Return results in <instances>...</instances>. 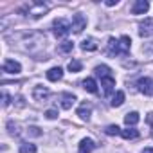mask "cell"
<instances>
[{
    "mask_svg": "<svg viewBox=\"0 0 153 153\" xmlns=\"http://www.w3.org/2000/svg\"><path fill=\"white\" fill-rule=\"evenodd\" d=\"M15 38H16V47L29 54H36L38 51H42L45 47V34L40 31L18 33V34H15Z\"/></svg>",
    "mask_w": 153,
    "mask_h": 153,
    "instance_id": "6da1fadb",
    "label": "cell"
},
{
    "mask_svg": "<svg viewBox=\"0 0 153 153\" xmlns=\"http://www.w3.org/2000/svg\"><path fill=\"white\" fill-rule=\"evenodd\" d=\"M22 11H25V13H27V16L31 15V18H40V16H43V15L49 11V6H47V4H43V2H33V4L25 6Z\"/></svg>",
    "mask_w": 153,
    "mask_h": 153,
    "instance_id": "7a4b0ae2",
    "label": "cell"
},
{
    "mask_svg": "<svg viewBox=\"0 0 153 153\" xmlns=\"http://www.w3.org/2000/svg\"><path fill=\"white\" fill-rule=\"evenodd\" d=\"M70 29H72V24H70L68 20H65V18H56V20L52 22V31H54L56 38L67 36V34L70 33Z\"/></svg>",
    "mask_w": 153,
    "mask_h": 153,
    "instance_id": "3957f363",
    "label": "cell"
},
{
    "mask_svg": "<svg viewBox=\"0 0 153 153\" xmlns=\"http://www.w3.org/2000/svg\"><path fill=\"white\" fill-rule=\"evenodd\" d=\"M137 90L144 96H151L153 94V81L149 78H140L137 81Z\"/></svg>",
    "mask_w": 153,
    "mask_h": 153,
    "instance_id": "277c9868",
    "label": "cell"
},
{
    "mask_svg": "<svg viewBox=\"0 0 153 153\" xmlns=\"http://www.w3.org/2000/svg\"><path fill=\"white\" fill-rule=\"evenodd\" d=\"M139 34H140L142 38L153 36V20H151V18H144V20L139 24Z\"/></svg>",
    "mask_w": 153,
    "mask_h": 153,
    "instance_id": "5b68a950",
    "label": "cell"
},
{
    "mask_svg": "<svg viewBox=\"0 0 153 153\" xmlns=\"http://www.w3.org/2000/svg\"><path fill=\"white\" fill-rule=\"evenodd\" d=\"M85 27H87V18H85L81 13H78V15H74V16H72V31H74L76 34L83 33Z\"/></svg>",
    "mask_w": 153,
    "mask_h": 153,
    "instance_id": "8992f818",
    "label": "cell"
},
{
    "mask_svg": "<svg viewBox=\"0 0 153 153\" xmlns=\"http://www.w3.org/2000/svg\"><path fill=\"white\" fill-rule=\"evenodd\" d=\"M49 96H51V90H49V87L36 85V87L33 88V97H34V101H45Z\"/></svg>",
    "mask_w": 153,
    "mask_h": 153,
    "instance_id": "52a82bcc",
    "label": "cell"
},
{
    "mask_svg": "<svg viewBox=\"0 0 153 153\" xmlns=\"http://www.w3.org/2000/svg\"><path fill=\"white\" fill-rule=\"evenodd\" d=\"M2 70L7 72V74H20L22 72V65L15 59H6L4 65H2Z\"/></svg>",
    "mask_w": 153,
    "mask_h": 153,
    "instance_id": "ba28073f",
    "label": "cell"
},
{
    "mask_svg": "<svg viewBox=\"0 0 153 153\" xmlns=\"http://www.w3.org/2000/svg\"><path fill=\"white\" fill-rule=\"evenodd\" d=\"M149 9V2L148 0H135L131 6V15H144Z\"/></svg>",
    "mask_w": 153,
    "mask_h": 153,
    "instance_id": "9c48e42d",
    "label": "cell"
},
{
    "mask_svg": "<svg viewBox=\"0 0 153 153\" xmlns=\"http://www.w3.org/2000/svg\"><path fill=\"white\" fill-rule=\"evenodd\" d=\"M59 99H61V108H63V110H70L72 105L76 103V96L70 94V92H63V94L59 96Z\"/></svg>",
    "mask_w": 153,
    "mask_h": 153,
    "instance_id": "30bf717a",
    "label": "cell"
},
{
    "mask_svg": "<svg viewBox=\"0 0 153 153\" xmlns=\"http://www.w3.org/2000/svg\"><path fill=\"white\" fill-rule=\"evenodd\" d=\"M76 114L79 115V119H81V121H87V123H88V121H90V114H92V106H90L88 103H81Z\"/></svg>",
    "mask_w": 153,
    "mask_h": 153,
    "instance_id": "8fae6325",
    "label": "cell"
},
{
    "mask_svg": "<svg viewBox=\"0 0 153 153\" xmlns=\"http://www.w3.org/2000/svg\"><path fill=\"white\" fill-rule=\"evenodd\" d=\"M94 148H96V142L92 140V139H83L81 142H79V146H78V153H92L94 151Z\"/></svg>",
    "mask_w": 153,
    "mask_h": 153,
    "instance_id": "7c38bea8",
    "label": "cell"
},
{
    "mask_svg": "<svg viewBox=\"0 0 153 153\" xmlns=\"http://www.w3.org/2000/svg\"><path fill=\"white\" fill-rule=\"evenodd\" d=\"M101 87H103V92L108 96L115 88V78H114V76H106V78H103L101 79Z\"/></svg>",
    "mask_w": 153,
    "mask_h": 153,
    "instance_id": "4fadbf2b",
    "label": "cell"
},
{
    "mask_svg": "<svg viewBox=\"0 0 153 153\" xmlns=\"http://www.w3.org/2000/svg\"><path fill=\"white\" fill-rule=\"evenodd\" d=\"M45 76H47L49 81H59V79L63 78V68H61V67H52V68L47 70Z\"/></svg>",
    "mask_w": 153,
    "mask_h": 153,
    "instance_id": "5bb4252c",
    "label": "cell"
},
{
    "mask_svg": "<svg viewBox=\"0 0 153 153\" xmlns=\"http://www.w3.org/2000/svg\"><path fill=\"white\" fill-rule=\"evenodd\" d=\"M81 49L87 51V52H94V51L99 49V42L96 38H87V40L81 42Z\"/></svg>",
    "mask_w": 153,
    "mask_h": 153,
    "instance_id": "9a60e30c",
    "label": "cell"
},
{
    "mask_svg": "<svg viewBox=\"0 0 153 153\" xmlns=\"http://www.w3.org/2000/svg\"><path fill=\"white\" fill-rule=\"evenodd\" d=\"M106 54L108 56H119V40L115 38H108V45H106Z\"/></svg>",
    "mask_w": 153,
    "mask_h": 153,
    "instance_id": "2e32d148",
    "label": "cell"
},
{
    "mask_svg": "<svg viewBox=\"0 0 153 153\" xmlns=\"http://www.w3.org/2000/svg\"><path fill=\"white\" fill-rule=\"evenodd\" d=\"M130 45H131V40H130V36H121L119 38V52L121 54H128L130 52Z\"/></svg>",
    "mask_w": 153,
    "mask_h": 153,
    "instance_id": "e0dca14e",
    "label": "cell"
},
{
    "mask_svg": "<svg viewBox=\"0 0 153 153\" xmlns=\"http://www.w3.org/2000/svg\"><path fill=\"white\" fill-rule=\"evenodd\" d=\"M139 121H140V115H139L137 112H128V114L124 115V124H126L128 128H130V126L133 128Z\"/></svg>",
    "mask_w": 153,
    "mask_h": 153,
    "instance_id": "ac0fdd59",
    "label": "cell"
},
{
    "mask_svg": "<svg viewBox=\"0 0 153 153\" xmlns=\"http://www.w3.org/2000/svg\"><path fill=\"white\" fill-rule=\"evenodd\" d=\"M83 88L87 92H90V94H97V83H96V79L94 78H87L83 81Z\"/></svg>",
    "mask_w": 153,
    "mask_h": 153,
    "instance_id": "d6986e66",
    "label": "cell"
},
{
    "mask_svg": "<svg viewBox=\"0 0 153 153\" xmlns=\"http://www.w3.org/2000/svg\"><path fill=\"white\" fill-rule=\"evenodd\" d=\"M94 72H96L97 78H101V79H103V78H106V76H112V74H110L112 70H110V67H108V65H97V67L94 68Z\"/></svg>",
    "mask_w": 153,
    "mask_h": 153,
    "instance_id": "ffe728a7",
    "label": "cell"
},
{
    "mask_svg": "<svg viewBox=\"0 0 153 153\" xmlns=\"http://www.w3.org/2000/svg\"><path fill=\"white\" fill-rule=\"evenodd\" d=\"M124 97H126V96H124V92H123V90H117V92H115V96L112 97V106H114V108H119V106L124 103Z\"/></svg>",
    "mask_w": 153,
    "mask_h": 153,
    "instance_id": "44dd1931",
    "label": "cell"
},
{
    "mask_svg": "<svg viewBox=\"0 0 153 153\" xmlns=\"http://www.w3.org/2000/svg\"><path fill=\"white\" fill-rule=\"evenodd\" d=\"M121 137L126 139V140H131V139H137L139 137V131L135 128H126V130H121Z\"/></svg>",
    "mask_w": 153,
    "mask_h": 153,
    "instance_id": "7402d4cb",
    "label": "cell"
},
{
    "mask_svg": "<svg viewBox=\"0 0 153 153\" xmlns=\"http://www.w3.org/2000/svg\"><path fill=\"white\" fill-rule=\"evenodd\" d=\"M18 153H36V144L33 142H22L18 148Z\"/></svg>",
    "mask_w": 153,
    "mask_h": 153,
    "instance_id": "603a6c76",
    "label": "cell"
},
{
    "mask_svg": "<svg viewBox=\"0 0 153 153\" xmlns=\"http://www.w3.org/2000/svg\"><path fill=\"white\" fill-rule=\"evenodd\" d=\"M105 133H106V135H121V128H119L117 124H108V126L105 128Z\"/></svg>",
    "mask_w": 153,
    "mask_h": 153,
    "instance_id": "cb8c5ba5",
    "label": "cell"
},
{
    "mask_svg": "<svg viewBox=\"0 0 153 153\" xmlns=\"http://www.w3.org/2000/svg\"><path fill=\"white\" fill-rule=\"evenodd\" d=\"M81 68H83V65H81L79 59H72V61L68 63V70H70V72H79Z\"/></svg>",
    "mask_w": 153,
    "mask_h": 153,
    "instance_id": "d4e9b609",
    "label": "cell"
},
{
    "mask_svg": "<svg viewBox=\"0 0 153 153\" xmlns=\"http://www.w3.org/2000/svg\"><path fill=\"white\" fill-rule=\"evenodd\" d=\"M72 49H74V43L72 42H63L59 45V52H70Z\"/></svg>",
    "mask_w": 153,
    "mask_h": 153,
    "instance_id": "484cf974",
    "label": "cell"
},
{
    "mask_svg": "<svg viewBox=\"0 0 153 153\" xmlns=\"http://www.w3.org/2000/svg\"><path fill=\"white\" fill-rule=\"evenodd\" d=\"M7 128H9V133L11 135H18V124H15L13 121L7 123Z\"/></svg>",
    "mask_w": 153,
    "mask_h": 153,
    "instance_id": "4316f807",
    "label": "cell"
},
{
    "mask_svg": "<svg viewBox=\"0 0 153 153\" xmlns=\"http://www.w3.org/2000/svg\"><path fill=\"white\" fill-rule=\"evenodd\" d=\"M45 117H47V119H56V117H58V110H54V108L47 110V112H45Z\"/></svg>",
    "mask_w": 153,
    "mask_h": 153,
    "instance_id": "83f0119b",
    "label": "cell"
},
{
    "mask_svg": "<svg viewBox=\"0 0 153 153\" xmlns=\"http://www.w3.org/2000/svg\"><path fill=\"white\" fill-rule=\"evenodd\" d=\"M11 103V97L7 96V92H2V106H9Z\"/></svg>",
    "mask_w": 153,
    "mask_h": 153,
    "instance_id": "f1b7e54d",
    "label": "cell"
},
{
    "mask_svg": "<svg viewBox=\"0 0 153 153\" xmlns=\"http://www.w3.org/2000/svg\"><path fill=\"white\" fill-rule=\"evenodd\" d=\"M29 130H31V135H42L40 128H36V126H33V128H29Z\"/></svg>",
    "mask_w": 153,
    "mask_h": 153,
    "instance_id": "f546056e",
    "label": "cell"
},
{
    "mask_svg": "<svg viewBox=\"0 0 153 153\" xmlns=\"http://www.w3.org/2000/svg\"><path fill=\"white\" fill-rule=\"evenodd\" d=\"M148 123H149V126H151V135H153V114L148 115Z\"/></svg>",
    "mask_w": 153,
    "mask_h": 153,
    "instance_id": "4dcf8cb0",
    "label": "cell"
},
{
    "mask_svg": "<svg viewBox=\"0 0 153 153\" xmlns=\"http://www.w3.org/2000/svg\"><path fill=\"white\" fill-rule=\"evenodd\" d=\"M117 4V0H106V6L108 7H112V6H115Z\"/></svg>",
    "mask_w": 153,
    "mask_h": 153,
    "instance_id": "1f68e13d",
    "label": "cell"
},
{
    "mask_svg": "<svg viewBox=\"0 0 153 153\" xmlns=\"http://www.w3.org/2000/svg\"><path fill=\"white\" fill-rule=\"evenodd\" d=\"M140 153H153V146H149V148H144Z\"/></svg>",
    "mask_w": 153,
    "mask_h": 153,
    "instance_id": "d6a6232c",
    "label": "cell"
}]
</instances>
